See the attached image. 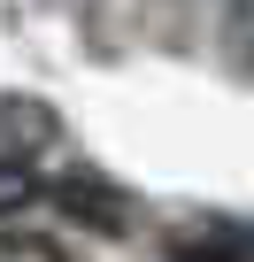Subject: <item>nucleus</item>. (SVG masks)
Masks as SVG:
<instances>
[{
    "mask_svg": "<svg viewBox=\"0 0 254 262\" xmlns=\"http://www.w3.org/2000/svg\"><path fill=\"white\" fill-rule=\"evenodd\" d=\"M54 201H62L70 216H85L93 231H131V208H123V193H108V185H93V178H62V185H54Z\"/></svg>",
    "mask_w": 254,
    "mask_h": 262,
    "instance_id": "1",
    "label": "nucleus"
},
{
    "mask_svg": "<svg viewBox=\"0 0 254 262\" xmlns=\"http://www.w3.org/2000/svg\"><path fill=\"white\" fill-rule=\"evenodd\" d=\"M39 201V170L24 162V155H0V216H16V208H31Z\"/></svg>",
    "mask_w": 254,
    "mask_h": 262,
    "instance_id": "3",
    "label": "nucleus"
},
{
    "mask_svg": "<svg viewBox=\"0 0 254 262\" xmlns=\"http://www.w3.org/2000/svg\"><path fill=\"white\" fill-rule=\"evenodd\" d=\"M0 123H8V139H16V147H47L54 131H62L54 108H31V100H8V108H0Z\"/></svg>",
    "mask_w": 254,
    "mask_h": 262,
    "instance_id": "2",
    "label": "nucleus"
}]
</instances>
